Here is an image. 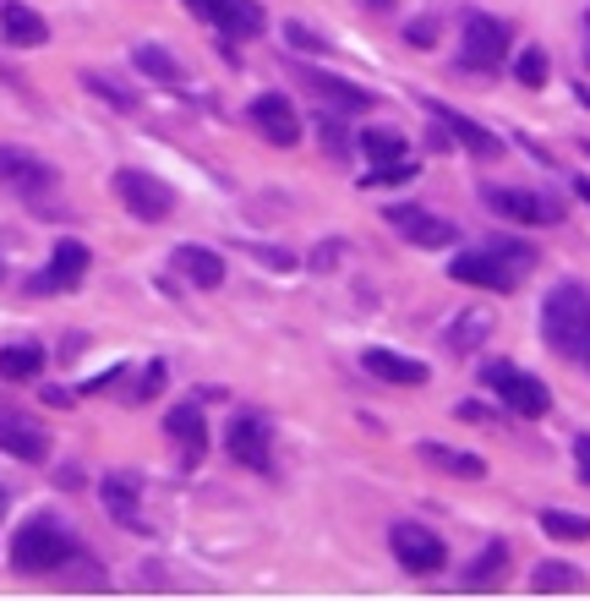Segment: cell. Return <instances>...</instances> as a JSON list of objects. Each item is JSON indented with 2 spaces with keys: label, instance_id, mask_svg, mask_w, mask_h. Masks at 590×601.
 Returning <instances> with one entry per match:
<instances>
[{
  "label": "cell",
  "instance_id": "11",
  "mask_svg": "<svg viewBox=\"0 0 590 601\" xmlns=\"http://www.w3.org/2000/svg\"><path fill=\"white\" fill-rule=\"evenodd\" d=\"M0 454H11L22 465H44L50 459V432L28 422L17 405H0Z\"/></svg>",
  "mask_w": 590,
  "mask_h": 601
},
{
  "label": "cell",
  "instance_id": "49",
  "mask_svg": "<svg viewBox=\"0 0 590 601\" xmlns=\"http://www.w3.org/2000/svg\"><path fill=\"white\" fill-rule=\"evenodd\" d=\"M580 361H590V344H586V355H580Z\"/></svg>",
  "mask_w": 590,
  "mask_h": 601
},
{
  "label": "cell",
  "instance_id": "32",
  "mask_svg": "<svg viewBox=\"0 0 590 601\" xmlns=\"http://www.w3.org/2000/svg\"><path fill=\"white\" fill-rule=\"evenodd\" d=\"M547 72H552V66H547V50H519V61H514V77H519V83L541 87Z\"/></svg>",
  "mask_w": 590,
  "mask_h": 601
},
{
  "label": "cell",
  "instance_id": "30",
  "mask_svg": "<svg viewBox=\"0 0 590 601\" xmlns=\"http://www.w3.org/2000/svg\"><path fill=\"white\" fill-rule=\"evenodd\" d=\"M541 530L552 541H590V519L569 515V509H541Z\"/></svg>",
  "mask_w": 590,
  "mask_h": 601
},
{
  "label": "cell",
  "instance_id": "1",
  "mask_svg": "<svg viewBox=\"0 0 590 601\" xmlns=\"http://www.w3.org/2000/svg\"><path fill=\"white\" fill-rule=\"evenodd\" d=\"M541 340L552 344L558 355L580 361L590 344V290L586 284H558L547 301H541Z\"/></svg>",
  "mask_w": 590,
  "mask_h": 601
},
{
  "label": "cell",
  "instance_id": "6",
  "mask_svg": "<svg viewBox=\"0 0 590 601\" xmlns=\"http://www.w3.org/2000/svg\"><path fill=\"white\" fill-rule=\"evenodd\" d=\"M389 552L400 558L405 574H443V569H448V547H443V536L426 530V525H394V530H389Z\"/></svg>",
  "mask_w": 590,
  "mask_h": 601
},
{
  "label": "cell",
  "instance_id": "15",
  "mask_svg": "<svg viewBox=\"0 0 590 601\" xmlns=\"http://www.w3.org/2000/svg\"><path fill=\"white\" fill-rule=\"evenodd\" d=\"M99 498H104V509H110V519L115 525H126V530H148L143 525V481L132 476V470H110L104 481H99Z\"/></svg>",
  "mask_w": 590,
  "mask_h": 601
},
{
  "label": "cell",
  "instance_id": "19",
  "mask_svg": "<svg viewBox=\"0 0 590 601\" xmlns=\"http://www.w3.org/2000/svg\"><path fill=\"white\" fill-rule=\"evenodd\" d=\"M0 186H11V191H44V186H55V170L44 159L0 143Z\"/></svg>",
  "mask_w": 590,
  "mask_h": 601
},
{
  "label": "cell",
  "instance_id": "25",
  "mask_svg": "<svg viewBox=\"0 0 590 601\" xmlns=\"http://www.w3.org/2000/svg\"><path fill=\"white\" fill-rule=\"evenodd\" d=\"M504 563H508V547H504V541H487V547H482V558L465 569V591H493V586H498V574H504Z\"/></svg>",
  "mask_w": 590,
  "mask_h": 601
},
{
  "label": "cell",
  "instance_id": "50",
  "mask_svg": "<svg viewBox=\"0 0 590 601\" xmlns=\"http://www.w3.org/2000/svg\"><path fill=\"white\" fill-rule=\"evenodd\" d=\"M0 273H6V262H0Z\"/></svg>",
  "mask_w": 590,
  "mask_h": 601
},
{
  "label": "cell",
  "instance_id": "45",
  "mask_svg": "<svg viewBox=\"0 0 590 601\" xmlns=\"http://www.w3.org/2000/svg\"><path fill=\"white\" fill-rule=\"evenodd\" d=\"M366 6H372V11H389V6H394V0H366Z\"/></svg>",
  "mask_w": 590,
  "mask_h": 601
},
{
  "label": "cell",
  "instance_id": "23",
  "mask_svg": "<svg viewBox=\"0 0 590 601\" xmlns=\"http://www.w3.org/2000/svg\"><path fill=\"white\" fill-rule=\"evenodd\" d=\"M214 28H219L225 39H257V33L268 28V17H262V6H252V0H219Z\"/></svg>",
  "mask_w": 590,
  "mask_h": 601
},
{
  "label": "cell",
  "instance_id": "2",
  "mask_svg": "<svg viewBox=\"0 0 590 601\" xmlns=\"http://www.w3.org/2000/svg\"><path fill=\"white\" fill-rule=\"evenodd\" d=\"M72 552H77L72 530L50 515H33L11 536V563H17V574H50V569H61Z\"/></svg>",
  "mask_w": 590,
  "mask_h": 601
},
{
  "label": "cell",
  "instance_id": "24",
  "mask_svg": "<svg viewBox=\"0 0 590 601\" xmlns=\"http://www.w3.org/2000/svg\"><path fill=\"white\" fill-rule=\"evenodd\" d=\"M44 372V344L22 340V344H6L0 350V377L6 383H28V377H39Z\"/></svg>",
  "mask_w": 590,
  "mask_h": 601
},
{
  "label": "cell",
  "instance_id": "51",
  "mask_svg": "<svg viewBox=\"0 0 590 601\" xmlns=\"http://www.w3.org/2000/svg\"><path fill=\"white\" fill-rule=\"evenodd\" d=\"M586 154H590V148H586Z\"/></svg>",
  "mask_w": 590,
  "mask_h": 601
},
{
  "label": "cell",
  "instance_id": "39",
  "mask_svg": "<svg viewBox=\"0 0 590 601\" xmlns=\"http://www.w3.org/2000/svg\"><path fill=\"white\" fill-rule=\"evenodd\" d=\"M334 262H339V241H329V247H318V252H312V268H318V273H329Z\"/></svg>",
  "mask_w": 590,
  "mask_h": 601
},
{
  "label": "cell",
  "instance_id": "35",
  "mask_svg": "<svg viewBox=\"0 0 590 601\" xmlns=\"http://www.w3.org/2000/svg\"><path fill=\"white\" fill-rule=\"evenodd\" d=\"M284 44H296L301 55H329V39H323V33H312L307 22H284Z\"/></svg>",
  "mask_w": 590,
  "mask_h": 601
},
{
  "label": "cell",
  "instance_id": "26",
  "mask_svg": "<svg viewBox=\"0 0 590 601\" xmlns=\"http://www.w3.org/2000/svg\"><path fill=\"white\" fill-rule=\"evenodd\" d=\"M132 66H137L143 77H154V83H180V61L169 55L165 44H137V50H132Z\"/></svg>",
  "mask_w": 590,
  "mask_h": 601
},
{
  "label": "cell",
  "instance_id": "29",
  "mask_svg": "<svg viewBox=\"0 0 590 601\" xmlns=\"http://www.w3.org/2000/svg\"><path fill=\"white\" fill-rule=\"evenodd\" d=\"M487 329H493V318H487V312H465V318H459V323L443 334V344L465 355V350H476V344L487 340Z\"/></svg>",
  "mask_w": 590,
  "mask_h": 601
},
{
  "label": "cell",
  "instance_id": "37",
  "mask_svg": "<svg viewBox=\"0 0 590 601\" xmlns=\"http://www.w3.org/2000/svg\"><path fill=\"white\" fill-rule=\"evenodd\" d=\"M318 132H323V148H329V154H350V137H344V126H339V121L323 115V121H318Z\"/></svg>",
  "mask_w": 590,
  "mask_h": 601
},
{
  "label": "cell",
  "instance_id": "17",
  "mask_svg": "<svg viewBox=\"0 0 590 601\" xmlns=\"http://www.w3.org/2000/svg\"><path fill=\"white\" fill-rule=\"evenodd\" d=\"M361 366L372 372V377H383V383H400V388H422L426 377V361L416 355H400V350H383V344H372V350H361Z\"/></svg>",
  "mask_w": 590,
  "mask_h": 601
},
{
  "label": "cell",
  "instance_id": "16",
  "mask_svg": "<svg viewBox=\"0 0 590 601\" xmlns=\"http://www.w3.org/2000/svg\"><path fill=\"white\" fill-rule=\"evenodd\" d=\"M0 39L11 50H39V44H50V22L22 0H0Z\"/></svg>",
  "mask_w": 590,
  "mask_h": 601
},
{
  "label": "cell",
  "instance_id": "3",
  "mask_svg": "<svg viewBox=\"0 0 590 601\" xmlns=\"http://www.w3.org/2000/svg\"><path fill=\"white\" fill-rule=\"evenodd\" d=\"M482 383L504 400V411L525 416V422H536V416H547V411H552L547 383H541V377H530V372H525V366H514V361H487V366H482Z\"/></svg>",
  "mask_w": 590,
  "mask_h": 601
},
{
  "label": "cell",
  "instance_id": "14",
  "mask_svg": "<svg viewBox=\"0 0 590 601\" xmlns=\"http://www.w3.org/2000/svg\"><path fill=\"white\" fill-rule=\"evenodd\" d=\"M252 126L273 143V148H296V143H301V115L290 110L284 93H257L252 99Z\"/></svg>",
  "mask_w": 590,
  "mask_h": 601
},
{
  "label": "cell",
  "instance_id": "33",
  "mask_svg": "<svg viewBox=\"0 0 590 601\" xmlns=\"http://www.w3.org/2000/svg\"><path fill=\"white\" fill-rule=\"evenodd\" d=\"M165 361H148L143 366V377H137V388H132V400L126 405H148V400H159V388H165Z\"/></svg>",
  "mask_w": 590,
  "mask_h": 601
},
{
  "label": "cell",
  "instance_id": "20",
  "mask_svg": "<svg viewBox=\"0 0 590 601\" xmlns=\"http://www.w3.org/2000/svg\"><path fill=\"white\" fill-rule=\"evenodd\" d=\"M169 268H175L186 284H197V290H219V284H225V258L208 252V247H175V252H169Z\"/></svg>",
  "mask_w": 590,
  "mask_h": 601
},
{
  "label": "cell",
  "instance_id": "42",
  "mask_svg": "<svg viewBox=\"0 0 590 601\" xmlns=\"http://www.w3.org/2000/svg\"><path fill=\"white\" fill-rule=\"evenodd\" d=\"M186 6H192V17H203V22L219 17V0H186Z\"/></svg>",
  "mask_w": 590,
  "mask_h": 601
},
{
  "label": "cell",
  "instance_id": "27",
  "mask_svg": "<svg viewBox=\"0 0 590 601\" xmlns=\"http://www.w3.org/2000/svg\"><path fill=\"white\" fill-rule=\"evenodd\" d=\"M530 591H536V597H547V591H586V574H580L575 563H536Z\"/></svg>",
  "mask_w": 590,
  "mask_h": 601
},
{
  "label": "cell",
  "instance_id": "18",
  "mask_svg": "<svg viewBox=\"0 0 590 601\" xmlns=\"http://www.w3.org/2000/svg\"><path fill=\"white\" fill-rule=\"evenodd\" d=\"M416 454H422L432 470L459 476V481H482V476H487V459H482V454H470V448H448V443H437V437H422Z\"/></svg>",
  "mask_w": 590,
  "mask_h": 601
},
{
  "label": "cell",
  "instance_id": "8",
  "mask_svg": "<svg viewBox=\"0 0 590 601\" xmlns=\"http://www.w3.org/2000/svg\"><path fill=\"white\" fill-rule=\"evenodd\" d=\"M508 55V22L487 11H465V66L476 72H498Z\"/></svg>",
  "mask_w": 590,
  "mask_h": 601
},
{
  "label": "cell",
  "instance_id": "31",
  "mask_svg": "<svg viewBox=\"0 0 590 601\" xmlns=\"http://www.w3.org/2000/svg\"><path fill=\"white\" fill-rule=\"evenodd\" d=\"M83 87L99 93L104 104H115V110H137V93H126L121 83H110V77H99V72H83Z\"/></svg>",
  "mask_w": 590,
  "mask_h": 601
},
{
  "label": "cell",
  "instance_id": "38",
  "mask_svg": "<svg viewBox=\"0 0 590 601\" xmlns=\"http://www.w3.org/2000/svg\"><path fill=\"white\" fill-rule=\"evenodd\" d=\"M247 252H252L257 262H268V268H279V273H290V268H296V258H290V252H279V247H247Z\"/></svg>",
  "mask_w": 590,
  "mask_h": 601
},
{
  "label": "cell",
  "instance_id": "9",
  "mask_svg": "<svg viewBox=\"0 0 590 601\" xmlns=\"http://www.w3.org/2000/svg\"><path fill=\"white\" fill-rule=\"evenodd\" d=\"M448 273H454L459 284H476V290H498V296H508V290L519 284V268H508V258H504V252H493V247L459 252V258L448 262Z\"/></svg>",
  "mask_w": 590,
  "mask_h": 601
},
{
  "label": "cell",
  "instance_id": "47",
  "mask_svg": "<svg viewBox=\"0 0 590 601\" xmlns=\"http://www.w3.org/2000/svg\"><path fill=\"white\" fill-rule=\"evenodd\" d=\"M586 61H590V17H586Z\"/></svg>",
  "mask_w": 590,
  "mask_h": 601
},
{
  "label": "cell",
  "instance_id": "46",
  "mask_svg": "<svg viewBox=\"0 0 590 601\" xmlns=\"http://www.w3.org/2000/svg\"><path fill=\"white\" fill-rule=\"evenodd\" d=\"M575 93H580V104H590V83H580Z\"/></svg>",
  "mask_w": 590,
  "mask_h": 601
},
{
  "label": "cell",
  "instance_id": "7",
  "mask_svg": "<svg viewBox=\"0 0 590 601\" xmlns=\"http://www.w3.org/2000/svg\"><path fill=\"white\" fill-rule=\"evenodd\" d=\"M383 219L394 225V236H405L411 247H426V252H443V247H454V241H459V225H448L443 214L416 208V203H394Z\"/></svg>",
  "mask_w": 590,
  "mask_h": 601
},
{
  "label": "cell",
  "instance_id": "12",
  "mask_svg": "<svg viewBox=\"0 0 590 601\" xmlns=\"http://www.w3.org/2000/svg\"><path fill=\"white\" fill-rule=\"evenodd\" d=\"M426 110H432V121L443 126V137L459 143V148H470L476 159H498V154H504V137L487 132L482 121H470V115H459V110H448V104H437V99H426Z\"/></svg>",
  "mask_w": 590,
  "mask_h": 601
},
{
  "label": "cell",
  "instance_id": "13",
  "mask_svg": "<svg viewBox=\"0 0 590 601\" xmlns=\"http://www.w3.org/2000/svg\"><path fill=\"white\" fill-rule=\"evenodd\" d=\"M225 448L247 470H273V432H268L262 416H236L230 432H225Z\"/></svg>",
  "mask_w": 590,
  "mask_h": 601
},
{
  "label": "cell",
  "instance_id": "21",
  "mask_svg": "<svg viewBox=\"0 0 590 601\" xmlns=\"http://www.w3.org/2000/svg\"><path fill=\"white\" fill-rule=\"evenodd\" d=\"M165 432L180 443V465H197L208 454V427H203V411L197 405H175L165 416Z\"/></svg>",
  "mask_w": 590,
  "mask_h": 601
},
{
  "label": "cell",
  "instance_id": "4",
  "mask_svg": "<svg viewBox=\"0 0 590 601\" xmlns=\"http://www.w3.org/2000/svg\"><path fill=\"white\" fill-rule=\"evenodd\" d=\"M482 203L508 219V225H563V203L558 197H541V191H525V186H482Z\"/></svg>",
  "mask_w": 590,
  "mask_h": 601
},
{
  "label": "cell",
  "instance_id": "44",
  "mask_svg": "<svg viewBox=\"0 0 590 601\" xmlns=\"http://www.w3.org/2000/svg\"><path fill=\"white\" fill-rule=\"evenodd\" d=\"M575 191H580V197H586V203H590V180H575Z\"/></svg>",
  "mask_w": 590,
  "mask_h": 601
},
{
  "label": "cell",
  "instance_id": "40",
  "mask_svg": "<svg viewBox=\"0 0 590 601\" xmlns=\"http://www.w3.org/2000/svg\"><path fill=\"white\" fill-rule=\"evenodd\" d=\"M405 39H411V44H432V39H437V22H432V17H426V22H411Z\"/></svg>",
  "mask_w": 590,
  "mask_h": 601
},
{
  "label": "cell",
  "instance_id": "10",
  "mask_svg": "<svg viewBox=\"0 0 590 601\" xmlns=\"http://www.w3.org/2000/svg\"><path fill=\"white\" fill-rule=\"evenodd\" d=\"M87 262H93V252H87L83 241H55L50 268L28 279V296H61V290H77L83 273H87Z\"/></svg>",
  "mask_w": 590,
  "mask_h": 601
},
{
  "label": "cell",
  "instance_id": "22",
  "mask_svg": "<svg viewBox=\"0 0 590 601\" xmlns=\"http://www.w3.org/2000/svg\"><path fill=\"white\" fill-rule=\"evenodd\" d=\"M301 83L312 87V93H323L334 110H350V115H361V110H372V104H377V93H366L361 83H344V77L312 72V66H301Z\"/></svg>",
  "mask_w": 590,
  "mask_h": 601
},
{
  "label": "cell",
  "instance_id": "41",
  "mask_svg": "<svg viewBox=\"0 0 590 601\" xmlns=\"http://www.w3.org/2000/svg\"><path fill=\"white\" fill-rule=\"evenodd\" d=\"M575 470L590 481V437H575Z\"/></svg>",
  "mask_w": 590,
  "mask_h": 601
},
{
  "label": "cell",
  "instance_id": "34",
  "mask_svg": "<svg viewBox=\"0 0 590 601\" xmlns=\"http://www.w3.org/2000/svg\"><path fill=\"white\" fill-rule=\"evenodd\" d=\"M400 180H416V165H411V159H400V165H372V170L361 175L366 191H372V186H400Z\"/></svg>",
  "mask_w": 590,
  "mask_h": 601
},
{
  "label": "cell",
  "instance_id": "5",
  "mask_svg": "<svg viewBox=\"0 0 590 601\" xmlns=\"http://www.w3.org/2000/svg\"><path fill=\"white\" fill-rule=\"evenodd\" d=\"M115 197H121V208L132 214V219H143V225H159L175 214V191H169V180L148 170H115Z\"/></svg>",
  "mask_w": 590,
  "mask_h": 601
},
{
  "label": "cell",
  "instance_id": "28",
  "mask_svg": "<svg viewBox=\"0 0 590 601\" xmlns=\"http://www.w3.org/2000/svg\"><path fill=\"white\" fill-rule=\"evenodd\" d=\"M361 154H366V165H400V159H411V148H405L400 132H366Z\"/></svg>",
  "mask_w": 590,
  "mask_h": 601
},
{
  "label": "cell",
  "instance_id": "36",
  "mask_svg": "<svg viewBox=\"0 0 590 601\" xmlns=\"http://www.w3.org/2000/svg\"><path fill=\"white\" fill-rule=\"evenodd\" d=\"M487 247H493V252H504L508 262H525V268L536 262V247H525V241H514V236H493Z\"/></svg>",
  "mask_w": 590,
  "mask_h": 601
},
{
  "label": "cell",
  "instance_id": "48",
  "mask_svg": "<svg viewBox=\"0 0 590 601\" xmlns=\"http://www.w3.org/2000/svg\"><path fill=\"white\" fill-rule=\"evenodd\" d=\"M0 515H6V487H0Z\"/></svg>",
  "mask_w": 590,
  "mask_h": 601
},
{
  "label": "cell",
  "instance_id": "43",
  "mask_svg": "<svg viewBox=\"0 0 590 601\" xmlns=\"http://www.w3.org/2000/svg\"><path fill=\"white\" fill-rule=\"evenodd\" d=\"M44 405H55V411H66V405H77L66 388H44Z\"/></svg>",
  "mask_w": 590,
  "mask_h": 601
}]
</instances>
